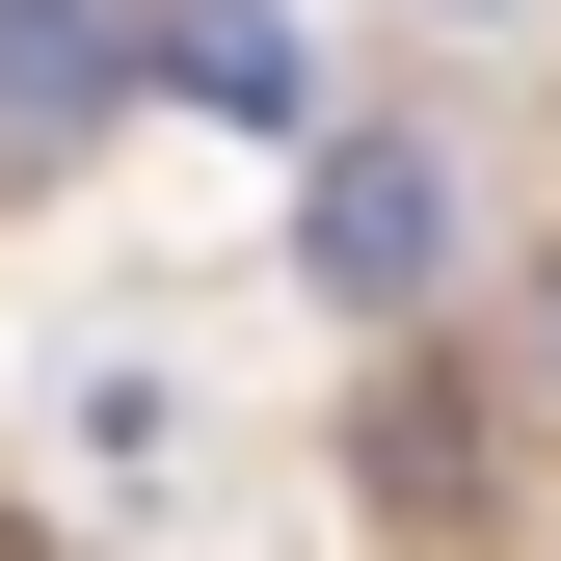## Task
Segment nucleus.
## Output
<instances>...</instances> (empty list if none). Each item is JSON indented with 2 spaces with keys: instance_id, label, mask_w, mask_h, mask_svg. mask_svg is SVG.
I'll use <instances>...</instances> for the list:
<instances>
[{
  "instance_id": "nucleus-1",
  "label": "nucleus",
  "mask_w": 561,
  "mask_h": 561,
  "mask_svg": "<svg viewBox=\"0 0 561 561\" xmlns=\"http://www.w3.org/2000/svg\"><path fill=\"white\" fill-rule=\"evenodd\" d=\"M428 267H455V161H428V134H321V161H295V295L321 321H401Z\"/></svg>"
},
{
  "instance_id": "nucleus-2",
  "label": "nucleus",
  "mask_w": 561,
  "mask_h": 561,
  "mask_svg": "<svg viewBox=\"0 0 561 561\" xmlns=\"http://www.w3.org/2000/svg\"><path fill=\"white\" fill-rule=\"evenodd\" d=\"M134 81L215 107V134H321V81H295V27H267V0H134Z\"/></svg>"
},
{
  "instance_id": "nucleus-3",
  "label": "nucleus",
  "mask_w": 561,
  "mask_h": 561,
  "mask_svg": "<svg viewBox=\"0 0 561 561\" xmlns=\"http://www.w3.org/2000/svg\"><path fill=\"white\" fill-rule=\"evenodd\" d=\"M107 81H134V0H0V161H81Z\"/></svg>"
},
{
  "instance_id": "nucleus-4",
  "label": "nucleus",
  "mask_w": 561,
  "mask_h": 561,
  "mask_svg": "<svg viewBox=\"0 0 561 561\" xmlns=\"http://www.w3.org/2000/svg\"><path fill=\"white\" fill-rule=\"evenodd\" d=\"M535 375H561V241H535Z\"/></svg>"
},
{
  "instance_id": "nucleus-5",
  "label": "nucleus",
  "mask_w": 561,
  "mask_h": 561,
  "mask_svg": "<svg viewBox=\"0 0 561 561\" xmlns=\"http://www.w3.org/2000/svg\"><path fill=\"white\" fill-rule=\"evenodd\" d=\"M428 27H508V0H428Z\"/></svg>"
}]
</instances>
